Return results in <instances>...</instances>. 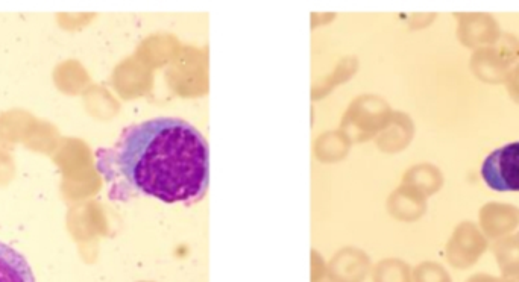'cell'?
Instances as JSON below:
<instances>
[{"label": "cell", "instance_id": "3957f363", "mask_svg": "<svg viewBox=\"0 0 519 282\" xmlns=\"http://www.w3.org/2000/svg\"><path fill=\"white\" fill-rule=\"evenodd\" d=\"M482 179L498 193H519V141L501 146L482 164Z\"/></svg>", "mask_w": 519, "mask_h": 282}, {"label": "cell", "instance_id": "277c9868", "mask_svg": "<svg viewBox=\"0 0 519 282\" xmlns=\"http://www.w3.org/2000/svg\"><path fill=\"white\" fill-rule=\"evenodd\" d=\"M488 248L489 240L479 225L465 220L454 228L447 245V260L454 269L468 270L479 263Z\"/></svg>", "mask_w": 519, "mask_h": 282}, {"label": "cell", "instance_id": "7a4b0ae2", "mask_svg": "<svg viewBox=\"0 0 519 282\" xmlns=\"http://www.w3.org/2000/svg\"><path fill=\"white\" fill-rule=\"evenodd\" d=\"M518 63V37L503 32L497 43L472 51L469 69L479 81L486 84H504L510 70Z\"/></svg>", "mask_w": 519, "mask_h": 282}, {"label": "cell", "instance_id": "9c48e42d", "mask_svg": "<svg viewBox=\"0 0 519 282\" xmlns=\"http://www.w3.org/2000/svg\"><path fill=\"white\" fill-rule=\"evenodd\" d=\"M422 282H453L450 273L439 264H427L422 272Z\"/></svg>", "mask_w": 519, "mask_h": 282}, {"label": "cell", "instance_id": "ba28073f", "mask_svg": "<svg viewBox=\"0 0 519 282\" xmlns=\"http://www.w3.org/2000/svg\"><path fill=\"white\" fill-rule=\"evenodd\" d=\"M492 254L501 275L519 276V232L495 240Z\"/></svg>", "mask_w": 519, "mask_h": 282}, {"label": "cell", "instance_id": "6da1fadb", "mask_svg": "<svg viewBox=\"0 0 519 282\" xmlns=\"http://www.w3.org/2000/svg\"><path fill=\"white\" fill-rule=\"evenodd\" d=\"M110 163L131 187L167 204L198 198L207 187V143L180 119L164 117L129 129Z\"/></svg>", "mask_w": 519, "mask_h": 282}, {"label": "cell", "instance_id": "52a82bcc", "mask_svg": "<svg viewBox=\"0 0 519 282\" xmlns=\"http://www.w3.org/2000/svg\"><path fill=\"white\" fill-rule=\"evenodd\" d=\"M0 282H37L25 255L0 242Z\"/></svg>", "mask_w": 519, "mask_h": 282}, {"label": "cell", "instance_id": "30bf717a", "mask_svg": "<svg viewBox=\"0 0 519 282\" xmlns=\"http://www.w3.org/2000/svg\"><path fill=\"white\" fill-rule=\"evenodd\" d=\"M504 85H506L509 98L512 99L516 105H519V63L512 67L509 75H507L506 81H504Z\"/></svg>", "mask_w": 519, "mask_h": 282}, {"label": "cell", "instance_id": "8992f818", "mask_svg": "<svg viewBox=\"0 0 519 282\" xmlns=\"http://www.w3.org/2000/svg\"><path fill=\"white\" fill-rule=\"evenodd\" d=\"M479 228L488 240H500L519 228V208L504 202H488L480 208Z\"/></svg>", "mask_w": 519, "mask_h": 282}, {"label": "cell", "instance_id": "5b68a950", "mask_svg": "<svg viewBox=\"0 0 519 282\" xmlns=\"http://www.w3.org/2000/svg\"><path fill=\"white\" fill-rule=\"evenodd\" d=\"M457 22V40L460 44L477 51L492 46L500 40V23L489 14H454Z\"/></svg>", "mask_w": 519, "mask_h": 282}]
</instances>
